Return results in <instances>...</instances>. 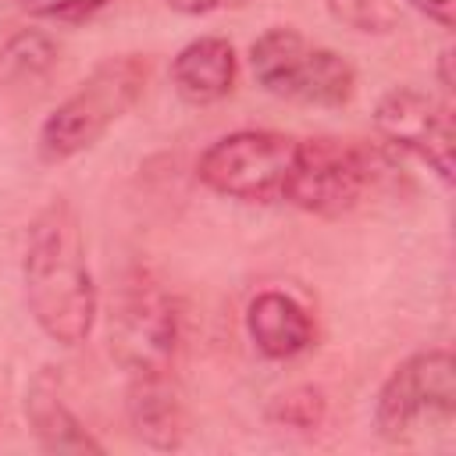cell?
<instances>
[{
    "mask_svg": "<svg viewBox=\"0 0 456 456\" xmlns=\"http://www.w3.org/2000/svg\"><path fill=\"white\" fill-rule=\"evenodd\" d=\"M25 303L32 321L57 346H82L96 324V281L86 256L78 214L57 200L28 224L21 260Z\"/></svg>",
    "mask_w": 456,
    "mask_h": 456,
    "instance_id": "1",
    "label": "cell"
},
{
    "mask_svg": "<svg viewBox=\"0 0 456 456\" xmlns=\"http://www.w3.org/2000/svg\"><path fill=\"white\" fill-rule=\"evenodd\" d=\"M146 89V61L139 53H118L100 61L71 96H64L39 128V157L50 164L71 160L93 150L114 121H121Z\"/></svg>",
    "mask_w": 456,
    "mask_h": 456,
    "instance_id": "2",
    "label": "cell"
},
{
    "mask_svg": "<svg viewBox=\"0 0 456 456\" xmlns=\"http://www.w3.org/2000/svg\"><path fill=\"white\" fill-rule=\"evenodd\" d=\"M249 68L271 96L306 107H342L356 93L353 64L338 50L310 43L289 25H274L253 39Z\"/></svg>",
    "mask_w": 456,
    "mask_h": 456,
    "instance_id": "3",
    "label": "cell"
},
{
    "mask_svg": "<svg viewBox=\"0 0 456 456\" xmlns=\"http://www.w3.org/2000/svg\"><path fill=\"white\" fill-rule=\"evenodd\" d=\"M110 356L132 374H167L182 338V314L150 271H128L110 299Z\"/></svg>",
    "mask_w": 456,
    "mask_h": 456,
    "instance_id": "4",
    "label": "cell"
},
{
    "mask_svg": "<svg viewBox=\"0 0 456 456\" xmlns=\"http://www.w3.org/2000/svg\"><path fill=\"white\" fill-rule=\"evenodd\" d=\"M370 182H374V157L360 142L314 135V139H296L281 200L314 217H342L353 207H360Z\"/></svg>",
    "mask_w": 456,
    "mask_h": 456,
    "instance_id": "5",
    "label": "cell"
},
{
    "mask_svg": "<svg viewBox=\"0 0 456 456\" xmlns=\"http://www.w3.org/2000/svg\"><path fill=\"white\" fill-rule=\"evenodd\" d=\"M456 417V360L449 349L406 356L378 388L374 428L388 442H406L420 428H449Z\"/></svg>",
    "mask_w": 456,
    "mask_h": 456,
    "instance_id": "6",
    "label": "cell"
},
{
    "mask_svg": "<svg viewBox=\"0 0 456 456\" xmlns=\"http://www.w3.org/2000/svg\"><path fill=\"white\" fill-rule=\"evenodd\" d=\"M296 139L274 128H239L210 142L196 164L200 182L228 200L271 203L281 200Z\"/></svg>",
    "mask_w": 456,
    "mask_h": 456,
    "instance_id": "7",
    "label": "cell"
},
{
    "mask_svg": "<svg viewBox=\"0 0 456 456\" xmlns=\"http://www.w3.org/2000/svg\"><path fill=\"white\" fill-rule=\"evenodd\" d=\"M374 128L388 146L428 164L445 185L452 182L456 132H452V114L445 103H438L435 96H428L413 86H395L378 100Z\"/></svg>",
    "mask_w": 456,
    "mask_h": 456,
    "instance_id": "8",
    "label": "cell"
},
{
    "mask_svg": "<svg viewBox=\"0 0 456 456\" xmlns=\"http://www.w3.org/2000/svg\"><path fill=\"white\" fill-rule=\"evenodd\" d=\"M246 331L267 360H292L314 346V321L306 306L281 289H264L249 299Z\"/></svg>",
    "mask_w": 456,
    "mask_h": 456,
    "instance_id": "9",
    "label": "cell"
},
{
    "mask_svg": "<svg viewBox=\"0 0 456 456\" xmlns=\"http://www.w3.org/2000/svg\"><path fill=\"white\" fill-rule=\"evenodd\" d=\"M235 75H239L235 46L221 36H200L185 43L171 61V86L192 107L224 100L235 89Z\"/></svg>",
    "mask_w": 456,
    "mask_h": 456,
    "instance_id": "10",
    "label": "cell"
},
{
    "mask_svg": "<svg viewBox=\"0 0 456 456\" xmlns=\"http://www.w3.org/2000/svg\"><path fill=\"white\" fill-rule=\"evenodd\" d=\"M25 417L32 424L36 442L46 452H103V445L93 438V431L82 424V417L64 403L50 370L32 378V385L25 392Z\"/></svg>",
    "mask_w": 456,
    "mask_h": 456,
    "instance_id": "11",
    "label": "cell"
},
{
    "mask_svg": "<svg viewBox=\"0 0 456 456\" xmlns=\"http://www.w3.org/2000/svg\"><path fill=\"white\" fill-rule=\"evenodd\" d=\"M128 424L135 438H142L153 449H178L185 442L189 420L178 392L167 385V374H150V378H132L128 385Z\"/></svg>",
    "mask_w": 456,
    "mask_h": 456,
    "instance_id": "12",
    "label": "cell"
},
{
    "mask_svg": "<svg viewBox=\"0 0 456 456\" xmlns=\"http://www.w3.org/2000/svg\"><path fill=\"white\" fill-rule=\"evenodd\" d=\"M324 392L314 388V385H296V388H285L281 395L271 399L267 406V417L278 424V428H292V431H314L321 428L324 420Z\"/></svg>",
    "mask_w": 456,
    "mask_h": 456,
    "instance_id": "13",
    "label": "cell"
},
{
    "mask_svg": "<svg viewBox=\"0 0 456 456\" xmlns=\"http://www.w3.org/2000/svg\"><path fill=\"white\" fill-rule=\"evenodd\" d=\"M328 11L353 32H392L399 21L392 0H328Z\"/></svg>",
    "mask_w": 456,
    "mask_h": 456,
    "instance_id": "14",
    "label": "cell"
},
{
    "mask_svg": "<svg viewBox=\"0 0 456 456\" xmlns=\"http://www.w3.org/2000/svg\"><path fill=\"white\" fill-rule=\"evenodd\" d=\"M28 14L46 18V21H64V25H78L89 21L93 14H100L110 0H18Z\"/></svg>",
    "mask_w": 456,
    "mask_h": 456,
    "instance_id": "15",
    "label": "cell"
},
{
    "mask_svg": "<svg viewBox=\"0 0 456 456\" xmlns=\"http://www.w3.org/2000/svg\"><path fill=\"white\" fill-rule=\"evenodd\" d=\"M4 61L7 64H14L18 71H43L50 61H53V46H50V39L46 36H36V32H21V36H14L11 43H7V50H4Z\"/></svg>",
    "mask_w": 456,
    "mask_h": 456,
    "instance_id": "16",
    "label": "cell"
},
{
    "mask_svg": "<svg viewBox=\"0 0 456 456\" xmlns=\"http://www.w3.org/2000/svg\"><path fill=\"white\" fill-rule=\"evenodd\" d=\"M171 11L178 14H189V18H200V14H221V11H239V7H249L253 0H164Z\"/></svg>",
    "mask_w": 456,
    "mask_h": 456,
    "instance_id": "17",
    "label": "cell"
},
{
    "mask_svg": "<svg viewBox=\"0 0 456 456\" xmlns=\"http://www.w3.org/2000/svg\"><path fill=\"white\" fill-rule=\"evenodd\" d=\"M413 11H420L428 21H435L438 28H452L456 21V0H406Z\"/></svg>",
    "mask_w": 456,
    "mask_h": 456,
    "instance_id": "18",
    "label": "cell"
},
{
    "mask_svg": "<svg viewBox=\"0 0 456 456\" xmlns=\"http://www.w3.org/2000/svg\"><path fill=\"white\" fill-rule=\"evenodd\" d=\"M449 61H452V50H442V86L452 89V75H449Z\"/></svg>",
    "mask_w": 456,
    "mask_h": 456,
    "instance_id": "19",
    "label": "cell"
}]
</instances>
